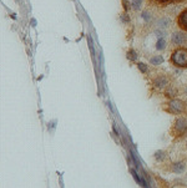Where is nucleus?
<instances>
[{
  "mask_svg": "<svg viewBox=\"0 0 187 188\" xmlns=\"http://www.w3.org/2000/svg\"><path fill=\"white\" fill-rule=\"evenodd\" d=\"M171 62L176 67L185 69L187 67V49L186 47H179L176 49L171 55Z\"/></svg>",
  "mask_w": 187,
  "mask_h": 188,
  "instance_id": "obj_1",
  "label": "nucleus"
},
{
  "mask_svg": "<svg viewBox=\"0 0 187 188\" xmlns=\"http://www.w3.org/2000/svg\"><path fill=\"white\" fill-rule=\"evenodd\" d=\"M167 111L171 113H182L186 110V102L180 98H172L167 103Z\"/></svg>",
  "mask_w": 187,
  "mask_h": 188,
  "instance_id": "obj_2",
  "label": "nucleus"
},
{
  "mask_svg": "<svg viewBox=\"0 0 187 188\" xmlns=\"http://www.w3.org/2000/svg\"><path fill=\"white\" fill-rule=\"evenodd\" d=\"M172 133L174 136H184L187 133V120L184 117H179L172 127Z\"/></svg>",
  "mask_w": 187,
  "mask_h": 188,
  "instance_id": "obj_3",
  "label": "nucleus"
},
{
  "mask_svg": "<svg viewBox=\"0 0 187 188\" xmlns=\"http://www.w3.org/2000/svg\"><path fill=\"white\" fill-rule=\"evenodd\" d=\"M152 85H154V87H155V89H157V90L166 89V87L170 85V79H169L166 75L160 74V75H157V76H155V77H154V80H152Z\"/></svg>",
  "mask_w": 187,
  "mask_h": 188,
  "instance_id": "obj_4",
  "label": "nucleus"
},
{
  "mask_svg": "<svg viewBox=\"0 0 187 188\" xmlns=\"http://www.w3.org/2000/svg\"><path fill=\"white\" fill-rule=\"evenodd\" d=\"M187 36L184 31H174L172 35H171V42L176 46H180V45H184L186 42Z\"/></svg>",
  "mask_w": 187,
  "mask_h": 188,
  "instance_id": "obj_5",
  "label": "nucleus"
},
{
  "mask_svg": "<svg viewBox=\"0 0 187 188\" xmlns=\"http://www.w3.org/2000/svg\"><path fill=\"white\" fill-rule=\"evenodd\" d=\"M170 25H171V19H170V17H167V16H161V17H160V19H157V21H156V26H157V29L166 30Z\"/></svg>",
  "mask_w": 187,
  "mask_h": 188,
  "instance_id": "obj_6",
  "label": "nucleus"
},
{
  "mask_svg": "<svg viewBox=\"0 0 187 188\" xmlns=\"http://www.w3.org/2000/svg\"><path fill=\"white\" fill-rule=\"evenodd\" d=\"M177 24H179V26H180L184 31H187V9L186 10H184V11L179 15Z\"/></svg>",
  "mask_w": 187,
  "mask_h": 188,
  "instance_id": "obj_7",
  "label": "nucleus"
},
{
  "mask_svg": "<svg viewBox=\"0 0 187 188\" xmlns=\"http://www.w3.org/2000/svg\"><path fill=\"white\" fill-rule=\"evenodd\" d=\"M185 168H186L185 162H177V163H174V165H172V171H174L175 173H177V175L182 173V172L185 171Z\"/></svg>",
  "mask_w": 187,
  "mask_h": 188,
  "instance_id": "obj_8",
  "label": "nucleus"
},
{
  "mask_svg": "<svg viewBox=\"0 0 187 188\" xmlns=\"http://www.w3.org/2000/svg\"><path fill=\"white\" fill-rule=\"evenodd\" d=\"M179 94V91H177V89H175L172 85H169L167 87H166V90H165V96L166 97H171V98H174V97H176Z\"/></svg>",
  "mask_w": 187,
  "mask_h": 188,
  "instance_id": "obj_9",
  "label": "nucleus"
},
{
  "mask_svg": "<svg viewBox=\"0 0 187 188\" xmlns=\"http://www.w3.org/2000/svg\"><path fill=\"white\" fill-rule=\"evenodd\" d=\"M164 62V57H162V55H155V56H152V57H150V64L151 65H154V66H159L160 64H162Z\"/></svg>",
  "mask_w": 187,
  "mask_h": 188,
  "instance_id": "obj_10",
  "label": "nucleus"
},
{
  "mask_svg": "<svg viewBox=\"0 0 187 188\" xmlns=\"http://www.w3.org/2000/svg\"><path fill=\"white\" fill-rule=\"evenodd\" d=\"M141 17H142L147 24L154 20V15H152V12H151L150 10H144L142 14H141Z\"/></svg>",
  "mask_w": 187,
  "mask_h": 188,
  "instance_id": "obj_11",
  "label": "nucleus"
},
{
  "mask_svg": "<svg viewBox=\"0 0 187 188\" xmlns=\"http://www.w3.org/2000/svg\"><path fill=\"white\" fill-rule=\"evenodd\" d=\"M166 46H167L166 39H165V37H159V40H157V42H156V49L160 50V51H162V50L166 49Z\"/></svg>",
  "mask_w": 187,
  "mask_h": 188,
  "instance_id": "obj_12",
  "label": "nucleus"
},
{
  "mask_svg": "<svg viewBox=\"0 0 187 188\" xmlns=\"http://www.w3.org/2000/svg\"><path fill=\"white\" fill-rule=\"evenodd\" d=\"M142 1L144 0H131V6L134 10H140L142 6Z\"/></svg>",
  "mask_w": 187,
  "mask_h": 188,
  "instance_id": "obj_13",
  "label": "nucleus"
},
{
  "mask_svg": "<svg viewBox=\"0 0 187 188\" xmlns=\"http://www.w3.org/2000/svg\"><path fill=\"white\" fill-rule=\"evenodd\" d=\"M127 59L129 60H131V61H135L136 59H137V54H136V51L135 50H129L127 51Z\"/></svg>",
  "mask_w": 187,
  "mask_h": 188,
  "instance_id": "obj_14",
  "label": "nucleus"
},
{
  "mask_svg": "<svg viewBox=\"0 0 187 188\" xmlns=\"http://www.w3.org/2000/svg\"><path fill=\"white\" fill-rule=\"evenodd\" d=\"M137 67H139V70H140L141 72H144V74H146V72H147V70H149L147 65H146V64H144V62H139V64H137Z\"/></svg>",
  "mask_w": 187,
  "mask_h": 188,
  "instance_id": "obj_15",
  "label": "nucleus"
},
{
  "mask_svg": "<svg viewBox=\"0 0 187 188\" xmlns=\"http://www.w3.org/2000/svg\"><path fill=\"white\" fill-rule=\"evenodd\" d=\"M155 158H156L157 161H162V160L165 158V152H164V151H157V152L155 153Z\"/></svg>",
  "mask_w": 187,
  "mask_h": 188,
  "instance_id": "obj_16",
  "label": "nucleus"
},
{
  "mask_svg": "<svg viewBox=\"0 0 187 188\" xmlns=\"http://www.w3.org/2000/svg\"><path fill=\"white\" fill-rule=\"evenodd\" d=\"M120 19H121V21H122L124 24H127V22H130V16H129L126 12L121 14V15H120Z\"/></svg>",
  "mask_w": 187,
  "mask_h": 188,
  "instance_id": "obj_17",
  "label": "nucleus"
},
{
  "mask_svg": "<svg viewBox=\"0 0 187 188\" xmlns=\"http://www.w3.org/2000/svg\"><path fill=\"white\" fill-rule=\"evenodd\" d=\"M155 34H156L159 37H165L166 31H165V30H162V29H156V30H155Z\"/></svg>",
  "mask_w": 187,
  "mask_h": 188,
  "instance_id": "obj_18",
  "label": "nucleus"
},
{
  "mask_svg": "<svg viewBox=\"0 0 187 188\" xmlns=\"http://www.w3.org/2000/svg\"><path fill=\"white\" fill-rule=\"evenodd\" d=\"M122 2H124V7H125V10L127 11V10H129V2H127V0H122Z\"/></svg>",
  "mask_w": 187,
  "mask_h": 188,
  "instance_id": "obj_19",
  "label": "nucleus"
},
{
  "mask_svg": "<svg viewBox=\"0 0 187 188\" xmlns=\"http://www.w3.org/2000/svg\"><path fill=\"white\" fill-rule=\"evenodd\" d=\"M184 95H186V96H187V85L185 86V87H184Z\"/></svg>",
  "mask_w": 187,
  "mask_h": 188,
  "instance_id": "obj_20",
  "label": "nucleus"
},
{
  "mask_svg": "<svg viewBox=\"0 0 187 188\" xmlns=\"http://www.w3.org/2000/svg\"><path fill=\"white\" fill-rule=\"evenodd\" d=\"M157 1H160V2H167V1H171V0H157Z\"/></svg>",
  "mask_w": 187,
  "mask_h": 188,
  "instance_id": "obj_21",
  "label": "nucleus"
}]
</instances>
